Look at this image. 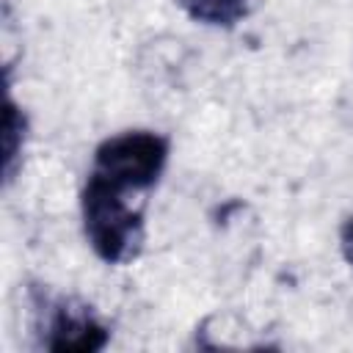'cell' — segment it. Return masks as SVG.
<instances>
[{
	"label": "cell",
	"instance_id": "obj_1",
	"mask_svg": "<svg viewBox=\"0 0 353 353\" xmlns=\"http://www.w3.org/2000/svg\"><path fill=\"white\" fill-rule=\"evenodd\" d=\"M80 215L85 240L102 262L130 265L141 256L146 240L143 199L88 176L80 193Z\"/></svg>",
	"mask_w": 353,
	"mask_h": 353
},
{
	"label": "cell",
	"instance_id": "obj_2",
	"mask_svg": "<svg viewBox=\"0 0 353 353\" xmlns=\"http://www.w3.org/2000/svg\"><path fill=\"white\" fill-rule=\"evenodd\" d=\"M168 152L171 141L165 135L152 130H124L94 149L88 176H97L116 190L146 196L160 182Z\"/></svg>",
	"mask_w": 353,
	"mask_h": 353
},
{
	"label": "cell",
	"instance_id": "obj_3",
	"mask_svg": "<svg viewBox=\"0 0 353 353\" xmlns=\"http://www.w3.org/2000/svg\"><path fill=\"white\" fill-rule=\"evenodd\" d=\"M41 323V345L55 353H94L110 342V331L94 317L91 306L74 298L39 301Z\"/></svg>",
	"mask_w": 353,
	"mask_h": 353
},
{
	"label": "cell",
	"instance_id": "obj_4",
	"mask_svg": "<svg viewBox=\"0 0 353 353\" xmlns=\"http://www.w3.org/2000/svg\"><path fill=\"white\" fill-rule=\"evenodd\" d=\"M25 135H28V116L22 108L6 97V110H3V182L11 185L19 168V154L25 149Z\"/></svg>",
	"mask_w": 353,
	"mask_h": 353
},
{
	"label": "cell",
	"instance_id": "obj_5",
	"mask_svg": "<svg viewBox=\"0 0 353 353\" xmlns=\"http://www.w3.org/2000/svg\"><path fill=\"white\" fill-rule=\"evenodd\" d=\"M193 22L210 28H234L248 11L251 0H179Z\"/></svg>",
	"mask_w": 353,
	"mask_h": 353
},
{
	"label": "cell",
	"instance_id": "obj_6",
	"mask_svg": "<svg viewBox=\"0 0 353 353\" xmlns=\"http://www.w3.org/2000/svg\"><path fill=\"white\" fill-rule=\"evenodd\" d=\"M339 248H342L345 262L353 268V215L345 218V223H342V229H339Z\"/></svg>",
	"mask_w": 353,
	"mask_h": 353
}]
</instances>
